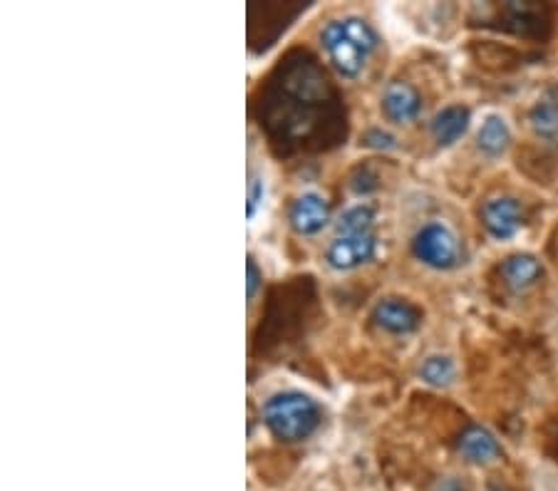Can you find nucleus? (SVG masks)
I'll return each mask as SVG.
<instances>
[{
    "label": "nucleus",
    "mask_w": 558,
    "mask_h": 491,
    "mask_svg": "<svg viewBox=\"0 0 558 491\" xmlns=\"http://www.w3.org/2000/svg\"><path fill=\"white\" fill-rule=\"evenodd\" d=\"M420 377L427 382V385L434 387H444L454 380V363L444 355H432L422 363Z\"/></svg>",
    "instance_id": "nucleus-14"
},
{
    "label": "nucleus",
    "mask_w": 558,
    "mask_h": 491,
    "mask_svg": "<svg viewBox=\"0 0 558 491\" xmlns=\"http://www.w3.org/2000/svg\"><path fill=\"white\" fill-rule=\"evenodd\" d=\"M291 226L303 236H313L328 224L330 209L325 204L323 196L318 194H303L293 201L291 206Z\"/></svg>",
    "instance_id": "nucleus-9"
},
{
    "label": "nucleus",
    "mask_w": 558,
    "mask_h": 491,
    "mask_svg": "<svg viewBox=\"0 0 558 491\" xmlns=\"http://www.w3.org/2000/svg\"><path fill=\"white\" fill-rule=\"evenodd\" d=\"M477 142H479V149L487 152L489 157H499L501 152H506V147H509L511 142L509 127H506V122L501 120V117L496 115L487 117L482 124V129H479Z\"/></svg>",
    "instance_id": "nucleus-12"
},
{
    "label": "nucleus",
    "mask_w": 558,
    "mask_h": 491,
    "mask_svg": "<svg viewBox=\"0 0 558 491\" xmlns=\"http://www.w3.org/2000/svg\"><path fill=\"white\" fill-rule=\"evenodd\" d=\"M375 43V33L360 18L333 20L323 28V48L328 50L333 65L345 77H355L363 70Z\"/></svg>",
    "instance_id": "nucleus-1"
},
{
    "label": "nucleus",
    "mask_w": 558,
    "mask_h": 491,
    "mask_svg": "<svg viewBox=\"0 0 558 491\" xmlns=\"http://www.w3.org/2000/svg\"><path fill=\"white\" fill-rule=\"evenodd\" d=\"M529 122L534 127V132L544 139L558 137V102L551 97L536 102L529 112Z\"/></svg>",
    "instance_id": "nucleus-13"
},
{
    "label": "nucleus",
    "mask_w": 558,
    "mask_h": 491,
    "mask_svg": "<svg viewBox=\"0 0 558 491\" xmlns=\"http://www.w3.org/2000/svg\"><path fill=\"white\" fill-rule=\"evenodd\" d=\"M412 253L420 258L425 266L447 271L462 261V246H459L457 236L447 229L444 224H427L417 231L415 241H412Z\"/></svg>",
    "instance_id": "nucleus-3"
},
{
    "label": "nucleus",
    "mask_w": 558,
    "mask_h": 491,
    "mask_svg": "<svg viewBox=\"0 0 558 491\" xmlns=\"http://www.w3.org/2000/svg\"><path fill=\"white\" fill-rule=\"evenodd\" d=\"M261 201H263V179L253 177L251 186H248V216L256 214V209Z\"/></svg>",
    "instance_id": "nucleus-17"
},
{
    "label": "nucleus",
    "mask_w": 558,
    "mask_h": 491,
    "mask_svg": "<svg viewBox=\"0 0 558 491\" xmlns=\"http://www.w3.org/2000/svg\"><path fill=\"white\" fill-rule=\"evenodd\" d=\"M457 452L462 454V459H467L469 464H489L501 457L499 442H496L494 434L482 425H469L467 430L459 434Z\"/></svg>",
    "instance_id": "nucleus-8"
},
{
    "label": "nucleus",
    "mask_w": 558,
    "mask_h": 491,
    "mask_svg": "<svg viewBox=\"0 0 558 491\" xmlns=\"http://www.w3.org/2000/svg\"><path fill=\"white\" fill-rule=\"evenodd\" d=\"M521 221H524L521 204L516 199H511V196H496V199H489L482 206L484 229L499 241L511 239L521 229Z\"/></svg>",
    "instance_id": "nucleus-4"
},
{
    "label": "nucleus",
    "mask_w": 558,
    "mask_h": 491,
    "mask_svg": "<svg viewBox=\"0 0 558 491\" xmlns=\"http://www.w3.org/2000/svg\"><path fill=\"white\" fill-rule=\"evenodd\" d=\"M372 253H375V236L370 231L345 234L328 246V263L338 271H350V268H358L365 261H370Z\"/></svg>",
    "instance_id": "nucleus-5"
},
{
    "label": "nucleus",
    "mask_w": 558,
    "mask_h": 491,
    "mask_svg": "<svg viewBox=\"0 0 558 491\" xmlns=\"http://www.w3.org/2000/svg\"><path fill=\"white\" fill-rule=\"evenodd\" d=\"M382 110H385L387 120L397 124L412 122L422 110L420 92L407 82H390L382 95Z\"/></svg>",
    "instance_id": "nucleus-7"
},
{
    "label": "nucleus",
    "mask_w": 558,
    "mask_h": 491,
    "mask_svg": "<svg viewBox=\"0 0 558 491\" xmlns=\"http://www.w3.org/2000/svg\"><path fill=\"white\" fill-rule=\"evenodd\" d=\"M248 301H251L253 296H256V288H258V281H261V273H258L256 263H253V258H248Z\"/></svg>",
    "instance_id": "nucleus-18"
},
{
    "label": "nucleus",
    "mask_w": 558,
    "mask_h": 491,
    "mask_svg": "<svg viewBox=\"0 0 558 491\" xmlns=\"http://www.w3.org/2000/svg\"><path fill=\"white\" fill-rule=\"evenodd\" d=\"M372 320H375L377 328L387 330L392 335H407L412 330H417L422 315L415 306H410L407 301L400 298H385V301L377 303L372 308Z\"/></svg>",
    "instance_id": "nucleus-6"
},
{
    "label": "nucleus",
    "mask_w": 558,
    "mask_h": 491,
    "mask_svg": "<svg viewBox=\"0 0 558 491\" xmlns=\"http://www.w3.org/2000/svg\"><path fill=\"white\" fill-rule=\"evenodd\" d=\"M501 278H504L506 286L514 288V291H524V288L534 286V283L541 278L539 258L529 256V253H516V256H509L504 263H501Z\"/></svg>",
    "instance_id": "nucleus-10"
},
{
    "label": "nucleus",
    "mask_w": 558,
    "mask_h": 491,
    "mask_svg": "<svg viewBox=\"0 0 558 491\" xmlns=\"http://www.w3.org/2000/svg\"><path fill=\"white\" fill-rule=\"evenodd\" d=\"M365 144H370L375 149H392L395 147V137L390 132H382V129H370L365 134Z\"/></svg>",
    "instance_id": "nucleus-16"
},
{
    "label": "nucleus",
    "mask_w": 558,
    "mask_h": 491,
    "mask_svg": "<svg viewBox=\"0 0 558 491\" xmlns=\"http://www.w3.org/2000/svg\"><path fill=\"white\" fill-rule=\"evenodd\" d=\"M268 430L283 442H303L320 425V407L303 392H278L263 407Z\"/></svg>",
    "instance_id": "nucleus-2"
},
{
    "label": "nucleus",
    "mask_w": 558,
    "mask_h": 491,
    "mask_svg": "<svg viewBox=\"0 0 558 491\" xmlns=\"http://www.w3.org/2000/svg\"><path fill=\"white\" fill-rule=\"evenodd\" d=\"M372 224V209L365 204L350 206L348 211H343L338 221V231L340 234H365Z\"/></svg>",
    "instance_id": "nucleus-15"
},
{
    "label": "nucleus",
    "mask_w": 558,
    "mask_h": 491,
    "mask_svg": "<svg viewBox=\"0 0 558 491\" xmlns=\"http://www.w3.org/2000/svg\"><path fill=\"white\" fill-rule=\"evenodd\" d=\"M469 127V110L462 105L444 107L437 117L432 120V134L437 139V144L449 147V144L457 142Z\"/></svg>",
    "instance_id": "nucleus-11"
}]
</instances>
